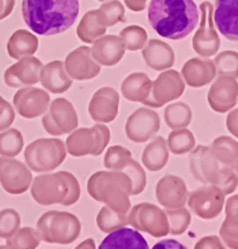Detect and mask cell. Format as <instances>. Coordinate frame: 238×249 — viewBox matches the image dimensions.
I'll list each match as a JSON object with an SVG mask.
<instances>
[{
	"label": "cell",
	"instance_id": "f6af8a7d",
	"mask_svg": "<svg viewBox=\"0 0 238 249\" xmlns=\"http://www.w3.org/2000/svg\"><path fill=\"white\" fill-rule=\"evenodd\" d=\"M123 171L132 180V185H133L132 195H138V194L142 193L146 187V172L142 168V166L132 158V161L128 163V166Z\"/></svg>",
	"mask_w": 238,
	"mask_h": 249
},
{
	"label": "cell",
	"instance_id": "9c48e42d",
	"mask_svg": "<svg viewBox=\"0 0 238 249\" xmlns=\"http://www.w3.org/2000/svg\"><path fill=\"white\" fill-rule=\"evenodd\" d=\"M128 224L136 231L148 233L155 238L166 237L168 234V221L166 213L159 206L141 202L130 209L127 215Z\"/></svg>",
	"mask_w": 238,
	"mask_h": 249
},
{
	"label": "cell",
	"instance_id": "f35d334b",
	"mask_svg": "<svg viewBox=\"0 0 238 249\" xmlns=\"http://www.w3.org/2000/svg\"><path fill=\"white\" fill-rule=\"evenodd\" d=\"M165 213L168 221V233L172 235L184 234L191 223L190 212L183 206L176 209H166Z\"/></svg>",
	"mask_w": 238,
	"mask_h": 249
},
{
	"label": "cell",
	"instance_id": "ffe728a7",
	"mask_svg": "<svg viewBox=\"0 0 238 249\" xmlns=\"http://www.w3.org/2000/svg\"><path fill=\"white\" fill-rule=\"evenodd\" d=\"M238 100L237 79L229 76H219L209 89L208 103L217 113H227L235 107Z\"/></svg>",
	"mask_w": 238,
	"mask_h": 249
},
{
	"label": "cell",
	"instance_id": "4fadbf2b",
	"mask_svg": "<svg viewBox=\"0 0 238 249\" xmlns=\"http://www.w3.org/2000/svg\"><path fill=\"white\" fill-rule=\"evenodd\" d=\"M33 181L27 164L14 158H0V185L10 195H20L29 189Z\"/></svg>",
	"mask_w": 238,
	"mask_h": 249
},
{
	"label": "cell",
	"instance_id": "f907efd6",
	"mask_svg": "<svg viewBox=\"0 0 238 249\" xmlns=\"http://www.w3.org/2000/svg\"><path fill=\"white\" fill-rule=\"evenodd\" d=\"M14 8V0H0V20L9 16Z\"/></svg>",
	"mask_w": 238,
	"mask_h": 249
},
{
	"label": "cell",
	"instance_id": "e0dca14e",
	"mask_svg": "<svg viewBox=\"0 0 238 249\" xmlns=\"http://www.w3.org/2000/svg\"><path fill=\"white\" fill-rule=\"evenodd\" d=\"M13 105L20 117L35 119L46 113L50 105V95L47 91L33 86L19 89L14 94Z\"/></svg>",
	"mask_w": 238,
	"mask_h": 249
},
{
	"label": "cell",
	"instance_id": "5bb4252c",
	"mask_svg": "<svg viewBox=\"0 0 238 249\" xmlns=\"http://www.w3.org/2000/svg\"><path fill=\"white\" fill-rule=\"evenodd\" d=\"M161 128L160 115L155 110L140 107L130 114L126 122V136L134 143L147 142Z\"/></svg>",
	"mask_w": 238,
	"mask_h": 249
},
{
	"label": "cell",
	"instance_id": "3957f363",
	"mask_svg": "<svg viewBox=\"0 0 238 249\" xmlns=\"http://www.w3.org/2000/svg\"><path fill=\"white\" fill-rule=\"evenodd\" d=\"M132 190V180L124 171H99L88 181V193L92 199L126 215L130 210Z\"/></svg>",
	"mask_w": 238,
	"mask_h": 249
},
{
	"label": "cell",
	"instance_id": "681fc988",
	"mask_svg": "<svg viewBox=\"0 0 238 249\" xmlns=\"http://www.w3.org/2000/svg\"><path fill=\"white\" fill-rule=\"evenodd\" d=\"M152 249H187L183 243L175 239H164L156 243Z\"/></svg>",
	"mask_w": 238,
	"mask_h": 249
},
{
	"label": "cell",
	"instance_id": "7c38bea8",
	"mask_svg": "<svg viewBox=\"0 0 238 249\" xmlns=\"http://www.w3.org/2000/svg\"><path fill=\"white\" fill-rule=\"evenodd\" d=\"M224 194L214 185L199 187L189 194L187 205L190 212L204 220L216 219L224 206Z\"/></svg>",
	"mask_w": 238,
	"mask_h": 249
},
{
	"label": "cell",
	"instance_id": "cb8c5ba5",
	"mask_svg": "<svg viewBox=\"0 0 238 249\" xmlns=\"http://www.w3.org/2000/svg\"><path fill=\"white\" fill-rule=\"evenodd\" d=\"M181 76L190 88H203L216 79V65L208 58H190L183 66Z\"/></svg>",
	"mask_w": 238,
	"mask_h": 249
},
{
	"label": "cell",
	"instance_id": "11a10c76",
	"mask_svg": "<svg viewBox=\"0 0 238 249\" xmlns=\"http://www.w3.org/2000/svg\"><path fill=\"white\" fill-rule=\"evenodd\" d=\"M0 249H9L8 246H0Z\"/></svg>",
	"mask_w": 238,
	"mask_h": 249
},
{
	"label": "cell",
	"instance_id": "d590c367",
	"mask_svg": "<svg viewBox=\"0 0 238 249\" xmlns=\"http://www.w3.org/2000/svg\"><path fill=\"white\" fill-rule=\"evenodd\" d=\"M127 224V215L114 212L107 205L103 206L99 214L96 215V225L103 233L109 234L111 231L121 229V228H124Z\"/></svg>",
	"mask_w": 238,
	"mask_h": 249
},
{
	"label": "cell",
	"instance_id": "7402d4cb",
	"mask_svg": "<svg viewBox=\"0 0 238 249\" xmlns=\"http://www.w3.org/2000/svg\"><path fill=\"white\" fill-rule=\"evenodd\" d=\"M213 22L229 41H238V0H216Z\"/></svg>",
	"mask_w": 238,
	"mask_h": 249
},
{
	"label": "cell",
	"instance_id": "1f68e13d",
	"mask_svg": "<svg viewBox=\"0 0 238 249\" xmlns=\"http://www.w3.org/2000/svg\"><path fill=\"white\" fill-rule=\"evenodd\" d=\"M213 155L223 166L235 170L238 161V142L227 136H220L213 141Z\"/></svg>",
	"mask_w": 238,
	"mask_h": 249
},
{
	"label": "cell",
	"instance_id": "7dc6e473",
	"mask_svg": "<svg viewBox=\"0 0 238 249\" xmlns=\"http://www.w3.org/2000/svg\"><path fill=\"white\" fill-rule=\"evenodd\" d=\"M194 249H225L223 243L216 235L204 237L195 244Z\"/></svg>",
	"mask_w": 238,
	"mask_h": 249
},
{
	"label": "cell",
	"instance_id": "5b68a950",
	"mask_svg": "<svg viewBox=\"0 0 238 249\" xmlns=\"http://www.w3.org/2000/svg\"><path fill=\"white\" fill-rule=\"evenodd\" d=\"M189 170L194 178L205 185H214L224 195L235 193L238 186V176L229 167L223 166L213 155L212 148L198 145L191 151L189 157Z\"/></svg>",
	"mask_w": 238,
	"mask_h": 249
},
{
	"label": "cell",
	"instance_id": "603a6c76",
	"mask_svg": "<svg viewBox=\"0 0 238 249\" xmlns=\"http://www.w3.org/2000/svg\"><path fill=\"white\" fill-rule=\"evenodd\" d=\"M126 46L121 37L117 36H104L94 42L92 47V58L100 66H115L126 53Z\"/></svg>",
	"mask_w": 238,
	"mask_h": 249
},
{
	"label": "cell",
	"instance_id": "ee69618b",
	"mask_svg": "<svg viewBox=\"0 0 238 249\" xmlns=\"http://www.w3.org/2000/svg\"><path fill=\"white\" fill-rule=\"evenodd\" d=\"M123 8L118 1H113L110 4H105L103 5V8L100 9V12H98V19L100 24L103 27H111L114 25L115 23L123 20Z\"/></svg>",
	"mask_w": 238,
	"mask_h": 249
},
{
	"label": "cell",
	"instance_id": "bcb514c9",
	"mask_svg": "<svg viewBox=\"0 0 238 249\" xmlns=\"http://www.w3.org/2000/svg\"><path fill=\"white\" fill-rule=\"evenodd\" d=\"M16 111L14 107L3 96H0V130H7L14 123Z\"/></svg>",
	"mask_w": 238,
	"mask_h": 249
},
{
	"label": "cell",
	"instance_id": "f5cc1de1",
	"mask_svg": "<svg viewBox=\"0 0 238 249\" xmlns=\"http://www.w3.org/2000/svg\"><path fill=\"white\" fill-rule=\"evenodd\" d=\"M73 249H96V246H95V242H94V239L89 238V239H85L84 242H81L79 246L75 247Z\"/></svg>",
	"mask_w": 238,
	"mask_h": 249
},
{
	"label": "cell",
	"instance_id": "4316f807",
	"mask_svg": "<svg viewBox=\"0 0 238 249\" xmlns=\"http://www.w3.org/2000/svg\"><path fill=\"white\" fill-rule=\"evenodd\" d=\"M99 249H149V247L140 231L124 227L109 233Z\"/></svg>",
	"mask_w": 238,
	"mask_h": 249
},
{
	"label": "cell",
	"instance_id": "c3c4849f",
	"mask_svg": "<svg viewBox=\"0 0 238 249\" xmlns=\"http://www.w3.org/2000/svg\"><path fill=\"white\" fill-rule=\"evenodd\" d=\"M225 124H227V129L232 136L235 138H238V107L227 115Z\"/></svg>",
	"mask_w": 238,
	"mask_h": 249
},
{
	"label": "cell",
	"instance_id": "ba28073f",
	"mask_svg": "<svg viewBox=\"0 0 238 249\" xmlns=\"http://www.w3.org/2000/svg\"><path fill=\"white\" fill-rule=\"evenodd\" d=\"M110 141V130L104 124L92 128H79L66 139V151L73 157L102 155Z\"/></svg>",
	"mask_w": 238,
	"mask_h": 249
},
{
	"label": "cell",
	"instance_id": "f546056e",
	"mask_svg": "<svg viewBox=\"0 0 238 249\" xmlns=\"http://www.w3.org/2000/svg\"><path fill=\"white\" fill-rule=\"evenodd\" d=\"M219 233L225 246L238 249V195L231 196L225 202V219Z\"/></svg>",
	"mask_w": 238,
	"mask_h": 249
},
{
	"label": "cell",
	"instance_id": "d6986e66",
	"mask_svg": "<svg viewBox=\"0 0 238 249\" xmlns=\"http://www.w3.org/2000/svg\"><path fill=\"white\" fill-rule=\"evenodd\" d=\"M89 114L96 123H110L117 118L119 94L115 89L104 86L92 95L89 103Z\"/></svg>",
	"mask_w": 238,
	"mask_h": 249
},
{
	"label": "cell",
	"instance_id": "8d00e7d4",
	"mask_svg": "<svg viewBox=\"0 0 238 249\" xmlns=\"http://www.w3.org/2000/svg\"><path fill=\"white\" fill-rule=\"evenodd\" d=\"M24 139L18 129H7L0 133V156L13 158L22 152Z\"/></svg>",
	"mask_w": 238,
	"mask_h": 249
},
{
	"label": "cell",
	"instance_id": "44dd1931",
	"mask_svg": "<svg viewBox=\"0 0 238 249\" xmlns=\"http://www.w3.org/2000/svg\"><path fill=\"white\" fill-rule=\"evenodd\" d=\"M187 197L189 193L181 177L165 175L156 185V199L164 208H183L187 202Z\"/></svg>",
	"mask_w": 238,
	"mask_h": 249
},
{
	"label": "cell",
	"instance_id": "8992f818",
	"mask_svg": "<svg viewBox=\"0 0 238 249\" xmlns=\"http://www.w3.org/2000/svg\"><path fill=\"white\" fill-rule=\"evenodd\" d=\"M36 231L46 243L65 246L73 243L80 237L81 221L71 213L51 210L38 219Z\"/></svg>",
	"mask_w": 238,
	"mask_h": 249
},
{
	"label": "cell",
	"instance_id": "7bdbcfd3",
	"mask_svg": "<svg viewBox=\"0 0 238 249\" xmlns=\"http://www.w3.org/2000/svg\"><path fill=\"white\" fill-rule=\"evenodd\" d=\"M20 228V215L14 209L0 212V238L9 239Z\"/></svg>",
	"mask_w": 238,
	"mask_h": 249
},
{
	"label": "cell",
	"instance_id": "83f0119b",
	"mask_svg": "<svg viewBox=\"0 0 238 249\" xmlns=\"http://www.w3.org/2000/svg\"><path fill=\"white\" fill-rule=\"evenodd\" d=\"M38 38L26 29H18L12 35L7 43V51L10 58L20 60L23 57L33 56L38 51Z\"/></svg>",
	"mask_w": 238,
	"mask_h": 249
},
{
	"label": "cell",
	"instance_id": "b9f144b4",
	"mask_svg": "<svg viewBox=\"0 0 238 249\" xmlns=\"http://www.w3.org/2000/svg\"><path fill=\"white\" fill-rule=\"evenodd\" d=\"M122 41L124 42L126 48L129 51L142 50L147 43L146 31L138 25H130L121 32Z\"/></svg>",
	"mask_w": 238,
	"mask_h": 249
},
{
	"label": "cell",
	"instance_id": "d4e9b609",
	"mask_svg": "<svg viewBox=\"0 0 238 249\" xmlns=\"http://www.w3.org/2000/svg\"><path fill=\"white\" fill-rule=\"evenodd\" d=\"M142 57L146 65L155 71H164L174 66L175 52L170 44L159 39H149L142 48Z\"/></svg>",
	"mask_w": 238,
	"mask_h": 249
},
{
	"label": "cell",
	"instance_id": "4dcf8cb0",
	"mask_svg": "<svg viewBox=\"0 0 238 249\" xmlns=\"http://www.w3.org/2000/svg\"><path fill=\"white\" fill-rule=\"evenodd\" d=\"M168 162L167 141L164 137H156L146 145L142 153L143 166L151 172H157Z\"/></svg>",
	"mask_w": 238,
	"mask_h": 249
},
{
	"label": "cell",
	"instance_id": "db71d44e",
	"mask_svg": "<svg viewBox=\"0 0 238 249\" xmlns=\"http://www.w3.org/2000/svg\"><path fill=\"white\" fill-rule=\"evenodd\" d=\"M235 170H236V174H237V176H238V161H237V163H236Z\"/></svg>",
	"mask_w": 238,
	"mask_h": 249
},
{
	"label": "cell",
	"instance_id": "2e32d148",
	"mask_svg": "<svg viewBox=\"0 0 238 249\" xmlns=\"http://www.w3.org/2000/svg\"><path fill=\"white\" fill-rule=\"evenodd\" d=\"M43 63L33 56L23 57L18 62L8 67L4 72V82L9 88H27L33 86L41 80Z\"/></svg>",
	"mask_w": 238,
	"mask_h": 249
},
{
	"label": "cell",
	"instance_id": "836d02e7",
	"mask_svg": "<svg viewBox=\"0 0 238 249\" xmlns=\"http://www.w3.org/2000/svg\"><path fill=\"white\" fill-rule=\"evenodd\" d=\"M193 111L191 107L185 103H174L165 109V122L171 129L186 128L191 123Z\"/></svg>",
	"mask_w": 238,
	"mask_h": 249
},
{
	"label": "cell",
	"instance_id": "277c9868",
	"mask_svg": "<svg viewBox=\"0 0 238 249\" xmlns=\"http://www.w3.org/2000/svg\"><path fill=\"white\" fill-rule=\"evenodd\" d=\"M79 181L73 174L60 171L56 174H46L33 178L31 195L37 204L42 206L60 204L70 206L80 199Z\"/></svg>",
	"mask_w": 238,
	"mask_h": 249
},
{
	"label": "cell",
	"instance_id": "60d3db41",
	"mask_svg": "<svg viewBox=\"0 0 238 249\" xmlns=\"http://www.w3.org/2000/svg\"><path fill=\"white\" fill-rule=\"evenodd\" d=\"M217 73L219 76H229L238 79V52L223 51L214 58Z\"/></svg>",
	"mask_w": 238,
	"mask_h": 249
},
{
	"label": "cell",
	"instance_id": "6da1fadb",
	"mask_svg": "<svg viewBox=\"0 0 238 249\" xmlns=\"http://www.w3.org/2000/svg\"><path fill=\"white\" fill-rule=\"evenodd\" d=\"M79 12V0H23L22 3L24 22L39 36H55L67 31Z\"/></svg>",
	"mask_w": 238,
	"mask_h": 249
},
{
	"label": "cell",
	"instance_id": "f1b7e54d",
	"mask_svg": "<svg viewBox=\"0 0 238 249\" xmlns=\"http://www.w3.org/2000/svg\"><path fill=\"white\" fill-rule=\"evenodd\" d=\"M152 89V81L147 73L133 72L123 80L121 86L122 95L133 103H142L149 96Z\"/></svg>",
	"mask_w": 238,
	"mask_h": 249
},
{
	"label": "cell",
	"instance_id": "30bf717a",
	"mask_svg": "<svg viewBox=\"0 0 238 249\" xmlns=\"http://www.w3.org/2000/svg\"><path fill=\"white\" fill-rule=\"evenodd\" d=\"M42 125L51 136H62L76 129L79 118L73 103L67 99L54 100L42 118Z\"/></svg>",
	"mask_w": 238,
	"mask_h": 249
},
{
	"label": "cell",
	"instance_id": "7a4b0ae2",
	"mask_svg": "<svg viewBox=\"0 0 238 249\" xmlns=\"http://www.w3.org/2000/svg\"><path fill=\"white\" fill-rule=\"evenodd\" d=\"M148 22L157 35L179 41L197 28L199 9L194 0H151Z\"/></svg>",
	"mask_w": 238,
	"mask_h": 249
},
{
	"label": "cell",
	"instance_id": "9a60e30c",
	"mask_svg": "<svg viewBox=\"0 0 238 249\" xmlns=\"http://www.w3.org/2000/svg\"><path fill=\"white\" fill-rule=\"evenodd\" d=\"M220 47V38L218 37L213 22V8L208 1L201 4L200 27L193 38V48L200 57H212L217 54Z\"/></svg>",
	"mask_w": 238,
	"mask_h": 249
},
{
	"label": "cell",
	"instance_id": "8fae6325",
	"mask_svg": "<svg viewBox=\"0 0 238 249\" xmlns=\"http://www.w3.org/2000/svg\"><path fill=\"white\" fill-rule=\"evenodd\" d=\"M185 81L176 70H167L160 73L152 82L149 96L143 101L148 107H161L184 94Z\"/></svg>",
	"mask_w": 238,
	"mask_h": 249
},
{
	"label": "cell",
	"instance_id": "816d5d0a",
	"mask_svg": "<svg viewBox=\"0 0 238 249\" xmlns=\"http://www.w3.org/2000/svg\"><path fill=\"white\" fill-rule=\"evenodd\" d=\"M145 3H146V0H126V4L128 5V8H130L132 10H136V12L145 9Z\"/></svg>",
	"mask_w": 238,
	"mask_h": 249
},
{
	"label": "cell",
	"instance_id": "ab89813d",
	"mask_svg": "<svg viewBox=\"0 0 238 249\" xmlns=\"http://www.w3.org/2000/svg\"><path fill=\"white\" fill-rule=\"evenodd\" d=\"M132 161V153L123 145L109 147L104 156V166L109 170L123 171Z\"/></svg>",
	"mask_w": 238,
	"mask_h": 249
},
{
	"label": "cell",
	"instance_id": "484cf974",
	"mask_svg": "<svg viewBox=\"0 0 238 249\" xmlns=\"http://www.w3.org/2000/svg\"><path fill=\"white\" fill-rule=\"evenodd\" d=\"M39 82L52 94L66 92L73 86V79L67 75L62 61H52L43 66Z\"/></svg>",
	"mask_w": 238,
	"mask_h": 249
},
{
	"label": "cell",
	"instance_id": "d6a6232c",
	"mask_svg": "<svg viewBox=\"0 0 238 249\" xmlns=\"http://www.w3.org/2000/svg\"><path fill=\"white\" fill-rule=\"evenodd\" d=\"M76 33L77 37L85 43H94L96 39L103 37L105 33V27H103L99 22L98 12L86 13L77 27Z\"/></svg>",
	"mask_w": 238,
	"mask_h": 249
},
{
	"label": "cell",
	"instance_id": "52a82bcc",
	"mask_svg": "<svg viewBox=\"0 0 238 249\" xmlns=\"http://www.w3.org/2000/svg\"><path fill=\"white\" fill-rule=\"evenodd\" d=\"M66 147L58 138H39L24 149V160L31 171L50 172L62 164L66 158Z\"/></svg>",
	"mask_w": 238,
	"mask_h": 249
},
{
	"label": "cell",
	"instance_id": "ac0fdd59",
	"mask_svg": "<svg viewBox=\"0 0 238 249\" xmlns=\"http://www.w3.org/2000/svg\"><path fill=\"white\" fill-rule=\"evenodd\" d=\"M65 70L73 80L85 81L94 79L100 73V65L92 58V47L81 46L67 54Z\"/></svg>",
	"mask_w": 238,
	"mask_h": 249
},
{
	"label": "cell",
	"instance_id": "e575fe53",
	"mask_svg": "<svg viewBox=\"0 0 238 249\" xmlns=\"http://www.w3.org/2000/svg\"><path fill=\"white\" fill-rule=\"evenodd\" d=\"M167 147L174 155H185L195 148V137L186 128L174 129L168 134Z\"/></svg>",
	"mask_w": 238,
	"mask_h": 249
},
{
	"label": "cell",
	"instance_id": "74e56055",
	"mask_svg": "<svg viewBox=\"0 0 238 249\" xmlns=\"http://www.w3.org/2000/svg\"><path fill=\"white\" fill-rule=\"evenodd\" d=\"M41 243L38 231L31 227L19 228L14 235L7 239L9 249H36Z\"/></svg>",
	"mask_w": 238,
	"mask_h": 249
}]
</instances>
